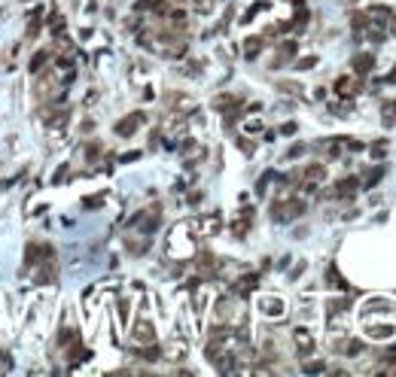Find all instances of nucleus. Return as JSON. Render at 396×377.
I'll return each instance as SVG.
<instances>
[{"label":"nucleus","instance_id":"f257e3e1","mask_svg":"<svg viewBox=\"0 0 396 377\" xmlns=\"http://www.w3.org/2000/svg\"><path fill=\"white\" fill-rule=\"evenodd\" d=\"M302 213H305V201L302 198H290V201L275 204V219H299Z\"/></svg>","mask_w":396,"mask_h":377},{"label":"nucleus","instance_id":"f03ea898","mask_svg":"<svg viewBox=\"0 0 396 377\" xmlns=\"http://www.w3.org/2000/svg\"><path fill=\"white\" fill-rule=\"evenodd\" d=\"M360 79H350V76H342V79H335V95L338 98H354L357 91H360Z\"/></svg>","mask_w":396,"mask_h":377},{"label":"nucleus","instance_id":"7ed1b4c3","mask_svg":"<svg viewBox=\"0 0 396 377\" xmlns=\"http://www.w3.org/2000/svg\"><path fill=\"white\" fill-rule=\"evenodd\" d=\"M140 122H143V113H131L128 119H122V122L116 125V134H119V137H128V134L138 131V125H140Z\"/></svg>","mask_w":396,"mask_h":377},{"label":"nucleus","instance_id":"20e7f679","mask_svg":"<svg viewBox=\"0 0 396 377\" xmlns=\"http://www.w3.org/2000/svg\"><path fill=\"white\" fill-rule=\"evenodd\" d=\"M293 341H296L299 353H305V356L314 350V335L308 332V328H296V332H293Z\"/></svg>","mask_w":396,"mask_h":377},{"label":"nucleus","instance_id":"39448f33","mask_svg":"<svg viewBox=\"0 0 396 377\" xmlns=\"http://www.w3.org/2000/svg\"><path fill=\"white\" fill-rule=\"evenodd\" d=\"M357 189H360V180L347 177V180H342V182L335 186L332 195H335V198H354V195H357Z\"/></svg>","mask_w":396,"mask_h":377},{"label":"nucleus","instance_id":"423d86ee","mask_svg":"<svg viewBox=\"0 0 396 377\" xmlns=\"http://www.w3.org/2000/svg\"><path fill=\"white\" fill-rule=\"evenodd\" d=\"M372 64H375V58L366 52V55H357L354 58V73L357 76H366V73H372Z\"/></svg>","mask_w":396,"mask_h":377},{"label":"nucleus","instance_id":"0eeeda50","mask_svg":"<svg viewBox=\"0 0 396 377\" xmlns=\"http://www.w3.org/2000/svg\"><path fill=\"white\" fill-rule=\"evenodd\" d=\"M134 341H138V344H153V341H155L153 326L150 323H138V328H134Z\"/></svg>","mask_w":396,"mask_h":377},{"label":"nucleus","instance_id":"6e6552de","mask_svg":"<svg viewBox=\"0 0 396 377\" xmlns=\"http://www.w3.org/2000/svg\"><path fill=\"white\" fill-rule=\"evenodd\" d=\"M256 280H259L256 274H250V277H244V280H238L235 292H238V295H247V292H253V289H256Z\"/></svg>","mask_w":396,"mask_h":377},{"label":"nucleus","instance_id":"1a4fd4ad","mask_svg":"<svg viewBox=\"0 0 396 377\" xmlns=\"http://www.w3.org/2000/svg\"><path fill=\"white\" fill-rule=\"evenodd\" d=\"M262 311L271 313V316H277V313H284V304H280L277 298H271V301H262Z\"/></svg>","mask_w":396,"mask_h":377},{"label":"nucleus","instance_id":"9d476101","mask_svg":"<svg viewBox=\"0 0 396 377\" xmlns=\"http://www.w3.org/2000/svg\"><path fill=\"white\" fill-rule=\"evenodd\" d=\"M384 122L396 125V100H387V104H384Z\"/></svg>","mask_w":396,"mask_h":377},{"label":"nucleus","instance_id":"9b49d317","mask_svg":"<svg viewBox=\"0 0 396 377\" xmlns=\"http://www.w3.org/2000/svg\"><path fill=\"white\" fill-rule=\"evenodd\" d=\"M381 174H384V167H375V170H372V174L366 177V182H363V189H372V186H375V182L381 180Z\"/></svg>","mask_w":396,"mask_h":377},{"label":"nucleus","instance_id":"f8f14e48","mask_svg":"<svg viewBox=\"0 0 396 377\" xmlns=\"http://www.w3.org/2000/svg\"><path fill=\"white\" fill-rule=\"evenodd\" d=\"M259 46H262V40H259V37H250V43H247V58H253V55L259 52Z\"/></svg>","mask_w":396,"mask_h":377},{"label":"nucleus","instance_id":"ddd939ff","mask_svg":"<svg viewBox=\"0 0 396 377\" xmlns=\"http://www.w3.org/2000/svg\"><path fill=\"white\" fill-rule=\"evenodd\" d=\"M140 356L150 359V362H155L158 356H162V350H158V347H146V350H140Z\"/></svg>","mask_w":396,"mask_h":377},{"label":"nucleus","instance_id":"4468645a","mask_svg":"<svg viewBox=\"0 0 396 377\" xmlns=\"http://www.w3.org/2000/svg\"><path fill=\"white\" fill-rule=\"evenodd\" d=\"M314 64H317V58H302L296 67H299V70H308V67H314Z\"/></svg>","mask_w":396,"mask_h":377},{"label":"nucleus","instance_id":"2eb2a0df","mask_svg":"<svg viewBox=\"0 0 396 377\" xmlns=\"http://www.w3.org/2000/svg\"><path fill=\"white\" fill-rule=\"evenodd\" d=\"M323 368H326L323 362H308V365H305V371H323Z\"/></svg>","mask_w":396,"mask_h":377},{"label":"nucleus","instance_id":"dca6fc26","mask_svg":"<svg viewBox=\"0 0 396 377\" xmlns=\"http://www.w3.org/2000/svg\"><path fill=\"white\" fill-rule=\"evenodd\" d=\"M302 152H305V146H302V143H299V146H293V149H290V152H287V158H296V155H302Z\"/></svg>","mask_w":396,"mask_h":377}]
</instances>
